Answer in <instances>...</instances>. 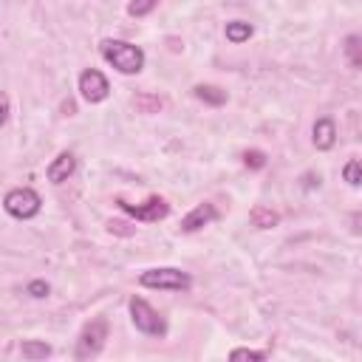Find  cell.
I'll list each match as a JSON object with an SVG mask.
<instances>
[{
	"instance_id": "obj_1",
	"label": "cell",
	"mask_w": 362,
	"mask_h": 362,
	"mask_svg": "<svg viewBox=\"0 0 362 362\" xmlns=\"http://www.w3.org/2000/svg\"><path fill=\"white\" fill-rule=\"evenodd\" d=\"M102 51V59L107 65H113L119 74H139L144 68V51L127 40H102L99 45Z\"/></svg>"
},
{
	"instance_id": "obj_3",
	"label": "cell",
	"mask_w": 362,
	"mask_h": 362,
	"mask_svg": "<svg viewBox=\"0 0 362 362\" xmlns=\"http://www.w3.org/2000/svg\"><path fill=\"white\" fill-rule=\"evenodd\" d=\"M127 308H130V320H133L136 331H141V334H147V337H164V334H167L164 317H161L144 297H130Z\"/></svg>"
},
{
	"instance_id": "obj_10",
	"label": "cell",
	"mask_w": 362,
	"mask_h": 362,
	"mask_svg": "<svg viewBox=\"0 0 362 362\" xmlns=\"http://www.w3.org/2000/svg\"><path fill=\"white\" fill-rule=\"evenodd\" d=\"M334 141H337V124H334V119H328V116L317 119L314 122V147L317 150H331Z\"/></svg>"
},
{
	"instance_id": "obj_4",
	"label": "cell",
	"mask_w": 362,
	"mask_h": 362,
	"mask_svg": "<svg viewBox=\"0 0 362 362\" xmlns=\"http://www.w3.org/2000/svg\"><path fill=\"white\" fill-rule=\"evenodd\" d=\"M3 209H6L11 218H17V221H28V218L40 215V209H42V198H40L31 187H14V189L6 192V198H3Z\"/></svg>"
},
{
	"instance_id": "obj_8",
	"label": "cell",
	"mask_w": 362,
	"mask_h": 362,
	"mask_svg": "<svg viewBox=\"0 0 362 362\" xmlns=\"http://www.w3.org/2000/svg\"><path fill=\"white\" fill-rule=\"evenodd\" d=\"M218 218V209L212 206V204H198L192 212H187L184 218H181V232H195V229H201V226H206V223H212Z\"/></svg>"
},
{
	"instance_id": "obj_11",
	"label": "cell",
	"mask_w": 362,
	"mask_h": 362,
	"mask_svg": "<svg viewBox=\"0 0 362 362\" xmlns=\"http://www.w3.org/2000/svg\"><path fill=\"white\" fill-rule=\"evenodd\" d=\"M192 93H195L201 102L215 105V107L226 102V90H223V88H218V85H195V88H192Z\"/></svg>"
},
{
	"instance_id": "obj_17",
	"label": "cell",
	"mask_w": 362,
	"mask_h": 362,
	"mask_svg": "<svg viewBox=\"0 0 362 362\" xmlns=\"http://www.w3.org/2000/svg\"><path fill=\"white\" fill-rule=\"evenodd\" d=\"M342 178H345L351 187H359V181H362V178H359V158H351V161L342 167Z\"/></svg>"
},
{
	"instance_id": "obj_7",
	"label": "cell",
	"mask_w": 362,
	"mask_h": 362,
	"mask_svg": "<svg viewBox=\"0 0 362 362\" xmlns=\"http://www.w3.org/2000/svg\"><path fill=\"white\" fill-rule=\"evenodd\" d=\"M107 93H110V85H107V79H105L102 71L88 68V71L79 74V96H82L85 102H90V105L105 102Z\"/></svg>"
},
{
	"instance_id": "obj_19",
	"label": "cell",
	"mask_w": 362,
	"mask_h": 362,
	"mask_svg": "<svg viewBox=\"0 0 362 362\" xmlns=\"http://www.w3.org/2000/svg\"><path fill=\"white\" fill-rule=\"evenodd\" d=\"M229 356H232V359H266L263 351H252V348H235Z\"/></svg>"
},
{
	"instance_id": "obj_21",
	"label": "cell",
	"mask_w": 362,
	"mask_h": 362,
	"mask_svg": "<svg viewBox=\"0 0 362 362\" xmlns=\"http://www.w3.org/2000/svg\"><path fill=\"white\" fill-rule=\"evenodd\" d=\"M8 119V96L0 90V124Z\"/></svg>"
},
{
	"instance_id": "obj_16",
	"label": "cell",
	"mask_w": 362,
	"mask_h": 362,
	"mask_svg": "<svg viewBox=\"0 0 362 362\" xmlns=\"http://www.w3.org/2000/svg\"><path fill=\"white\" fill-rule=\"evenodd\" d=\"M345 57H348L351 68H359L362 65V59H359V34H351L345 40Z\"/></svg>"
},
{
	"instance_id": "obj_6",
	"label": "cell",
	"mask_w": 362,
	"mask_h": 362,
	"mask_svg": "<svg viewBox=\"0 0 362 362\" xmlns=\"http://www.w3.org/2000/svg\"><path fill=\"white\" fill-rule=\"evenodd\" d=\"M116 204H119L122 212H127V215L136 218V221H161V218H167V212H170V204H167L164 198H158V195L147 198L144 204H127L124 198H119Z\"/></svg>"
},
{
	"instance_id": "obj_9",
	"label": "cell",
	"mask_w": 362,
	"mask_h": 362,
	"mask_svg": "<svg viewBox=\"0 0 362 362\" xmlns=\"http://www.w3.org/2000/svg\"><path fill=\"white\" fill-rule=\"evenodd\" d=\"M74 170H76V158H74V153H59L51 164H48V170H45V175H48V181L51 184H62V181H68L71 175H74Z\"/></svg>"
},
{
	"instance_id": "obj_13",
	"label": "cell",
	"mask_w": 362,
	"mask_h": 362,
	"mask_svg": "<svg viewBox=\"0 0 362 362\" xmlns=\"http://www.w3.org/2000/svg\"><path fill=\"white\" fill-rule=\"evenodd\" d=\"M252 223L257 226V229H269V226H274L280 218H277V212H272V209H266V206H255L252 209Z\"/></svg>"
},
{
	"instance_id": "obj_15",
	"label": "cell",
	"mask_w": 362,
	"mask_h": 362,
	"mask_svg": "<svg viewBox=\"0 0 362 362\" xmlns=\"http://www.w3.org/2000/svg\"><path fill=\"white\" fill-rule=\"evenodd\" d=\"M156 6H158V0H130L127 3V14L130 17H147Z\"/></svg>"
},
{
	"instance_id": "obj_14",
	"label": "cell",
	"mask_w": 362,
	"mask_h": 362,
	"mask_svg": "<svg viewBox=\"0 0 362 362\" xmlns=\"http://www.w3.org/2000/svg\"><path fill=\"white\" fill-rule=\"evenodd\" d=\"M20 354H23L25 359H45V356L51 354V348H48L45 342H37V339H25V342L20 345Z\"/></svg>"
},
{
	"instance_id": "obj_5",
	"label": "cell",
	"mask_w": 362,
	"mask_h": 362,
	"mask_svg": "<svg viewBox=\"0 0 362 362\" xmlns=\"http://www.w3.org/2000/svg\"><path fill=\"white\" fill-rule=\"evenodd\" d=\"M105 339H107V320L96 317V320H90V322L79 331L74 356H76V359H93V356L105 348Z\"/></svg>"
},
{
	"instance_id": "obj_20",
	"label": "cell",
	"mask_w": 362,
	"mask_h": 362,
	"mask_svg": "<svg viewBox=\"0 0 362 362\" xmlns=\"http://www.w3.org/2000/svg\"><path fill=\"white\" fill-rule=\"evenodd\" d=\"M48 283H42V280H34V283H28V294L31 297H48Z\"/></svg>"
},
{
	"instance_id": "obj_12",
	"label": "cell",
	"mask_w": 362,
	"mask_h": 362,
	"mask_svg": "<svg viewBox=\"0 0 362 362\" xmlns=\"http://www.w3.org/2000/svg\"><path fill=\"white\" fill-rule=\"evenodd\" d=\"M252 37V25L246 23V20H232V23H226V40L229 42H246Z\"/></svg>"
},
{
	"instance_id": "obj_18",
	"label": "cell",
	"mask_w": 362,
	"mask_h": 362,
	"mask_svg": "<svg viewBox=\"0 0 362 362\" xmlns=\"http://www.w3.org/2000/svg\"><path fill=\"white\" fill-rule=\"evenodd\" d=\"M243 164L252 167V170H260V167L266 164V156H263L260 150H246V153H243Z\"/></svg>"
},
{
	"instance_id": "obj_2",
	"label": "cell",
	"mask_w": 362,
	"mask_h": 362,
	"mask_svg": "<svg viewBox=\"0 0 362 362\" xmlns=\"http://www.w3.org/2000/svg\"><path fill=\"white\" fill-rule=\"evenodd\" d=\"M139 286L144 288H158V291H187L192 286V277L175 266H158L147 269L139 274Z\"/></svg>"
}]
</instances>
